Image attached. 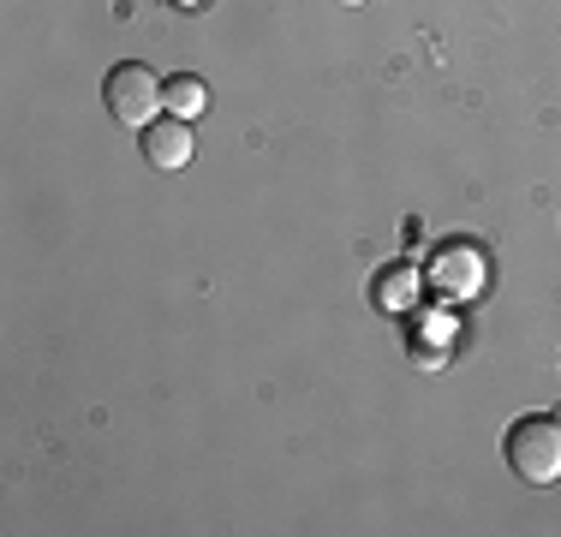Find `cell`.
I'll list each match as a JSON object with an SVG mask.
<instances>
[{
    "label": "cell",
    "instance_id": "cell-7",
    "mask_svg": "<svg viewBox=\"0 0 561 537\" xmlns=\"http://www.w3.org/2000/svg\"><path fill=\"white\" fill-rule=\"evenodd\" d=\"M173 7H185V12H197V7H209V0H173Z\"/></svg>",
    "mask_w": 561,
    "mask_h": 537
},
{
    "label": "cell",
    "instance_id": "cell-2",
    "mask_svg": "<svg viewBox=\"0 0 561 537\" xmlns=\"http://www.w3.org/2000/svg\"><path fill=\"white\" fill-rule=\"evenodd\" d=\"M424 281H431V293H436V299H448V305L478 299V293H484V281H490L484 245H478V239H466V233L443 239V245L431 251V268H424Z\"/></svg>",
    "mask_w": 561,
    "mask_h": 537
},
{
    "label": "cell",
    "instance_id": "cell-1",
    "mask_svg": "<svg viewBox=\"0 0 561 537\" xmlns=\"http://www.w3.org/2000/svg\"><path fill=\"white\" fill-rule=\"evenodd\" d=\"M502 454H507V466H514V478L538 483V490L556 483L561 478V419L556 412H526V419H514L502 436Z\"/></svg>",
    "mask_w": 561,
    "mask_h": 537
},
{
    "label": "cell",
    "instance_id": "cell-4",
    "mask_svg": "<svg viewBox=\"0 0 561 537\" xmlns=\"http://www.w3.org/2000/svg\"><path fill=\"white\" fill-rule=\"evenodd\" d=\"M424 287L431 281L419 275V263H382L377 275H370V311H382V317H412L419 311V299H424Z\"/></svg>",
    "mask_w": 561,
    "mask_h": 537
},
{
    "label": "cell",
    "instance_id": "cell-8",
    "mask_svg": "<svg viewBox=\"0 0 561 537\" xmlns=\"http://www.w3.org/2000/svg\"><path fill=\"white\" fill-rule=\"evenodd\" d=\"M346 7H365V0H346Z\"/></svg>",
    "mask_w": 561,
    "mask_h": 537
},
{
    "label": "cell",
    "instance_id": "cell-3",
    "mask_svg": "<svg viewBox=\"0 0 561 537\" xmlns=\"http://www.w3.org/2000/svg\"><path fill=\"white\" fill-rule=\"evenodd\" d=\"M102 102H108V114L119 126L144 132L156 114H162V78L150 72L144 60H119L108 78H102Z\"/></svg>",
    "mask_w": 561,
    "mask_h": 537
},
{
    "label": "cell",
    "instance_id": "cell-5",
    "mask_svg": "<svg viewBox=\"0 0 561 537\" xmlns=\"http://www.w3.org/2000/svg\"><path fill=\"white\" fill-rule=\"evenodd\" d=\"M138 138H144V161L162 168V173H180L185 161H192V132H185L180 114H156Z\"/></svg>",
    "mask_w": 561,
    "mask_h": 537
},
{
    "label": "cell",
    "instance_id": "cell-6",
    "mask_svg": "<svg viewBox=\"0 0 561 537\" xmlns=\"http://www.w3.org/2000/svg\"><path fill=\"white\" fill-rule=\"evenodd\" d=\"M162 107L180 119H197L209 107V84L197 72H173V78H162Z\"/></svg>",
    "mask_w": 561,
    "mask_h": 537
}]
</instances>
